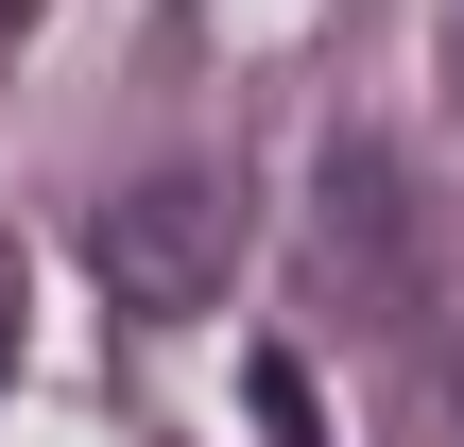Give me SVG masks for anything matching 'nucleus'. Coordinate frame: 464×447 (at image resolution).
<instances>
[{"instance_id":"3","label":"nucleus","mask_w":464,"mask_h":447,"mask_svg":"<svg viewBox=\"0 0 464 447\" xmlns=\"http://www.w3.org/2000/svg\"><path fill=\"white\" fill-rule=\"evenodd\" d=\"M258 413H276V447H327V431H310V379H293L276 345H258Z\"/></svg>"},{"instance_id":"4","label":"nucleus","mask_w":464,"mask_h":447,"mask_svg":"<svg viewBox=\"0 0 464 447\" xmlns=\"http://www.w3.org/2000/svg\"><path fill=\"white\" fill-rule=\"evenodd\" d=\"M34 17H52V0H0V52H17V34H34Z\"/></svg>"},{"instance_id":"1","label":"nucleus","mask_w":464,"mask_h":447,"mask_svg":"<svg viewBox=\"0 0 464 447\" xmlns=\"http://www.w3.org/2000/svg\"><path fill=\"white\" fill-rule=\"evenodd\" d=\"M86 258H103V293H121V310H207V293H224V258H241V189H224V172H138V189L103 207V241H86Z\"/></svg>"},{"instance_id":"2","label":"nucleus","mask_w":464,"mask_h":447,"mask_svg":"<svg viewBox=\"0 0 464 447\" xmlns=\"http://www.w3.org/2000/svg\"><path fill=\"white\" fill-rule=\"evenodd\" d=\"M327 276L396 310V155H379V138H344V155H327Z\"/></svg>"},{"instance_id":"5","label":"nucleus","mask_w":464,"mask_h":447,"mask_svg":"<svg viewBox=\"0 0 464 447\" xmlns=\"http://www.w3.org/2000/svg\"><path fill=\"white\" fill-rule=\"evenodd\" d=\"M0 362H17V293H0Z\"/></svg>"}]
</instances>
